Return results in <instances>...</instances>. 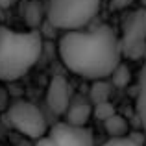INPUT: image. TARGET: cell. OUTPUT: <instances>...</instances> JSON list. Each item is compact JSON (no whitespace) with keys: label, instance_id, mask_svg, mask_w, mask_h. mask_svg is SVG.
I'll use <instances>...</instances> for the list:
<instances>
[{"label":"cell","instance_id":"9c48e42d","mask_svg":"<svg viewBox=\"0 0 146 146\" xmlns=\"http://www.w3.org/2000/svg\"><path fill=\"white\" fill-rule=\"evenodd\" d=\"M137 115L146 131V63L141 68L139 83H137Z\"/></svg>","mask_w":146,"mask_h":146},{"label":"cell","instance_id":"7a4b0ae2","mask_svg":"<svg viewBox=\"0 0 146 146\" xmlns=\"http://www.w3.org/2000/svg\"><path fill=\"white\" fill-rule=\"evenodd\" d=\"M43 52L41 32H15L0 26V80L15 82L37 63Z\"/></svg>","mask_w":146,"mask_h":146},{"label":"cell","instance_id":"7c38bea8","mask_svg":"<svg viewBox=\"0 0 146 146\" xmlns=\"http://www.w3.org/2000/svg\"><path fill=\"white\" fill-rule=\"evenodd\" d=\"M41 17H43V11H41V4L39 0H32L26 7V22H28L32 28H35L41 22Z\"/></svg>","mask_w":146,"mask_h":146},{"label":"cell","instance_id":"2e32d148","mask_svg":"<svg viewBox=\"0 0 146 146\" xmlns=\"http://www.w3.org/2000/svg\"><path fill=\"white\" fill-rule=\"evenodd\" d=\"M11 107V100H9V93L6 87H0V111H7Z\"/></svg>","mask_w":146,"mask_h":146},{"label":"cell","instance_id":"6da1fadb","mask_svg":"<svg viewBox=\"0 0 146 146\" xmlns=\"http://www.w3.org/2000/svg\"><path fill=\"white\" fill-rule=\"evenodd\" d=\"M59 56L65 67L93 82L106 80L120 65V37L109 24L91 32H67L59 39Z\"/></svg>","mask_w":146,"mask_h":146},{"label":"cell","instance_id":"ffe728a7","mask_svg":"<svg viewBox=\"0 0 146 146\" xmlns=\"http://www.w3.org/2000/svg\"><path fill=\"white\" fill-rule=\"evenodd\" d=\"M141 4H143V6H144V9H146V0H141Z\"/></svg>","mask_w":146,"mask_h":146},{"label":"cell","instance_id":"8fae6325","mask_svg":"<svg viewBox=\"0 0 146 146\" xmlns=\"http://www.w3.org/2000/svg\"><path fill=\"white\" fill-rule=\"evenodd\" d=\"M109 96H111V87L106 80L93 82V87H91V100H93L94 106L109 102Z\"/></svg>","mask_w":146,"mask_h":146},{"label":"cell","instance_id":"8992f818","mask_svg":"<svg viewBox=\"0 0 146 146\" xmlns=\"http://www.w3.org/2000/svg\"><path fill=\"white\" fill-rule=\"evenodd\" d=\"M48 137L56 146H94L93 131L87 126H72L68 122L54 124Z\"/></svg>","mask_w":146,"mask_h":146},{"label":"cell","instance_id":"3957f363","mask_svg":"<svg viewBox=\"0 0 146 146\" xmlns=\"http://www.w3.org/2000/svg\"><path fill=\"white\" fill-rule=\"evenodd\" d=\"M102 0H48L46 21L52 28L65 32H80L100 9Z\"/></svg>","mask_w":146,"mask_h":146},{"label":"cell","instance_id":"5bb4252c","mask_svg":"<svg viewBox=\"0 0 146 146\" xmlns=\"http://www.w3.org/2000/svg\"><path fill=\"white\" fill-rule=\"evenodd\" d=\"M93 113H94V117H96L98 120L106 122V120H109L111 117L117 115V109H115V106L111 102H106V104H98V106H94Z\"/></svg>","mask_w":146,"mask_h":146},{"label":"cell","instance_id":"44dd1931","mask_svg":"<svg viewBox=\"0 0 146 146\" xmlns=\"http://www.w3.org/2000/svg\"><path fill=\"white\" fill-rule=\"evenodd\" d=\"M144 28H146V9H144Z\"/></svg>","mask_w":146,"mask_h":146},{"label":"cell","instance_id":"ac0fdd59","mask_svg":"<svg viewBox=\"0 0 146 146\" xmlns=\"http://www.w3.org/2000/svg\"><path fill=\"white\" fill-rule=\"evenodd\" d=\"M35 146H56V143H54V141L46 135V137H43V139L37 141V144H35Z\"/></svg>","mask_w":146,"mask_h":146},{"label":"cell","instance_id":"9a60e30c","mask_svg":"<svg viewBox=\"0 0 146 146\" xmlns=\"http://www.w3.org/2000/svg\"><path fill=\"white\" fill-rule=\"evenodd\" d=\"M102 146H143V144L135 137H122V139H109Z\"/></svg>","mask_w":146,"mask_h":146},{"label":"cell","instance_id":"d6986e66","mask_svg":"<svg viewBox=\"0 0 146 146\" xmlns=\"http://www.w3.org/2000/svg\"><path fill=\"white\" fill-rule=\"evenodd\" d=\"M17 0H0V9H6V7H11Z\"/></svg>","mask_w":146,"mask_h":146},{"label":"cell","instance_id":"277c9868","mask_svg":"<svg viewBox=\"0 0 146 146\" xmlns=\"http://www.w3.org/2000/svg\"><path fill=\"white\" fill-rule=\"evenodd\" d=\"M7 122L30 139L39 141L46 137V118L43 111L28 100H17L11 104V107L7 109Z\"/></svg>","mask_w":146,"mask_h":146},{"label":"cell","instance_id":"5b68a950","mask_svg":"<svg viewBox=\"0 0 146 146\" xmlns=\"http://www.w3.org/2000/svg\"><path fill=\"white\" fill-rule=\"evenodd\" d=\"M120 50L129 59H141L146 56V28L144 9L133 11L124 19L120 37Z\"/></svg>","mask_w":146,"mask_h":146},{"label":"cell","instance_id":"4fadbf2b","mask_svg":"<svg viewBox=\"0 0 146 146\" xmlns=\"http://www.w3.org/2000/svg\"><path fill=\"white\" fill-rule=\"evenodd\" d=\"M111 78H113V83L117 87H126L129 83V80H131V74H129V68L124 63H120L115 68V72L111 74Z\"/></svg>","mask_w":146,"mask_h":146},{"label":"cell","instance_id":"30bf717a","mask_svg":"<svg viewBox=\"0 0 146 146\" xmlns=\"http://www.w3.org/2000/svg\"><path fill=\"white\" fill-rule=\"evenodd\" d=\"M104 128L106 131L111 135V139H122V137H128V131H129V126H128V120L120 115H115L111 117L109 120L104 122Z\"/></svg>","mask_w":146,"mask_h":146},{"label":"cell","instance_id":"52a82bcc","mask_svg":"<svg viewBox=\"0 0 146 146\" xmlns=\"http://www.w3.org/2000/svg\"><path fill=\"white\" fill-rule=\"evenodd\" d=\"M70 89H68V82L63 74H54L50 80V85L46 91V104L48 109L56 115L67 113L68 106H70Z\"/></svg>","mask_w":146,"mask_h":146},{"label":"cell","instance_id":"e0dca14e","mask_svg":"<svg viewBox=\"0 0 146 146\" xmlns=\"http://www.w3.org/2000/svg\"><path fill=\"white\" fill-rule=\"evenodd\" d=\"M131 2L133 0H111V7H113V9H124V7H128Z\"/></svg>","mask_w":146,"mask_h":146},{"label":"cell","instance_id":"ba28073f","mask_svg":"<svg viewBox=\"0 0 146 146\" xmlns=\"http://www.w3.org/2000/svg\"><path fill=\"white\" fill-rule=\"evenodd\" d=\"M67 122L72 126H85L91 117V100L85 96H76L70 100V106L67 109Z\"/></svg>","mask_w":146,"mask_h":146}]
</instances>
